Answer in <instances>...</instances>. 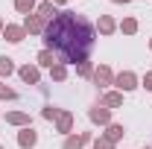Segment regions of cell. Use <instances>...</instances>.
<instances>
[{
	"label": "cell",
	"instance_id": "1",
	"mask_svg": "<svg viewBox=\"0 0 152 149\" xmlns=\"http://www.w3.org/2000/svg\"><path fill=\"white\" fill-rule=\"evenodd\" d=\"M47 44L61 56V61H85L94 47V29L85 18L61 12L47 26Z\"/></svg>",
	"mask_w": 152,
	"mask_h": 149
}]
</instances>
